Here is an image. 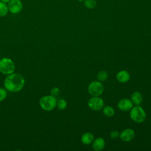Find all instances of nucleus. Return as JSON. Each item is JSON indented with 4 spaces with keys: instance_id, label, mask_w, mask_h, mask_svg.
I'll return each instance as SVG.
<instances>
[{
    "instance_id": "nucleus-1",
    "label": "nucleus",
    "mask_w": 151,
    "mask_h": 151,
    "mask_svg": "<svg viewBox=\"0 0 151 151\" xmlns=\"http://www.w3.org/2000/svg\"><path fill=\"white\" fill-rule=\"evenodd\" d=\"M25 84L24 77L19 74L12 73L9 74L4 80L6 90L11 92H17L22 90Z\"/></svg>"
},
{
    "instance_id": "nucleus-2",
    "label": "nucleus",
    "mask_w": 151,
    "mask_h": 151,
    "mask_svg": "<svg viewBox=\"0 0 151 151\" xmlns=\"http://www.w3.org/2000/svg\"><path fill=\"white\" fill-rule=\"evenodd\" d=\"M130 118L136 123H143L146 119V114L143 109L140 106L133 107L130 110Z\"/></svg>"
},
{
    "instance_id": "nucleus-3",
    "label": "nucleus",
    "mask_w": 151,
    "mask_h": 151,
    "mask_svg": "<svg viewBox=\"0 0 151 151\" xmlns=\"http://www.w3.org/2000/svg\"><path fill=\"white\" fill-rule=\"evenodd\" d=\"M40 107L44 110L51 111L57 106V100L55 97L50 96H45L42 97L39 101Z\"/></svg>"
},
{
    "instance_id": "nucleus-4",
    "label": "nucleus",
    "mask_w": 151,
    "mask_h": 151,
    "mask_svg": "<svg viewBox=\"0 0 151 151\" xmlns=\"http://www.w3.org/2000/svg\"><path fill=\"white\" fill-rule=\"evenodd\" d=\"M14 70L15 64L11 59L5 57L0 60V72L9 75L13 73Z\"/></svg>"
},
{
    "instance_id": "nucleus-5",
    "label": "nucleus",
    "mask_w": 151,
    "mask_h": 151,
    "mask_svg": "<svg viewBox=\"0 0 151 151\" xmlns=\"http://www.w3.org/2000/svg\"><path fill=\"white\" fill-rule=\"evenodd\" d=\"M104 91V87L101 82L94 81L90 83L88 87V91L92 96H100Z\"/></svg>"
},
{
    "instance_id": "nucleus-6",
    "label": "nucleus",
    "mask_w": 151,
    "mask_h": 151,
    "mask_svg": "<svg viewBox=\"0 0 151 151\" xmlns=\"http://www.w3.org/2000/svg\"><path fill=\"white\" fill-rule=\"evenodd\" d=\"M104 101L99 96H93L88 101V107L95 111H98L103 108Z\"/></svg>"
},
{
    "instance_id": "nucleus-7",
    "label": "nucleus",
    "mask_w": 151,
    "mask_h": 151,
    "mask_svg": "<svg viewBox=\"0 0 151 151\" xmlns=\"http://www.w3.org/2000/svg\"><path fill=\"white\" fill-rule=\"evenodd\" d=\"M8 10L12 14L20 12L23 8V4L21 0H11L8 5Z\"/></svg>"
},
{
    "instance_id": "nucleus-8",
    "label": "nucleus",
    "mask_w": 151,
    "mask_h": 151,
    "mask_svg": "<svg viewBox=\"0 0 151 151\" xmlns=\"http://www.w3.org/2000/svg\"><path fill=\"white\" fill-rule=\"evenodd\" d=\"M117 107L122 111H127L133 107V103L129 99H122L118 102Z\"/></svg>"
},
{
    "instance_id": "nucleus-9",
    "label": "nucleus",
    "mask_w": 151,
    "mask_h": 151,
    "mask_svg": "<svg viewBox=\"0 0 151 151\" xmlns=\"http://www.w3.org/2000/svg\"><path fill=\"white\" fill-rule=\"evenodd\" d=\"M135 136L134 131L132 129H126L120 134V139L124 142H129L132 140Z\"/></svg>"
},
{
    "instance_id": "nucleus-10",
    "label": "nucleus",
    "mask_w": 151,
    "mask_h": 151,
    "mask_svg": "<svg viewBox=\"0 0 151 151\" xmlns=\"http://www.w3.org/2000/svg\"><path fill=\"white\" fill-rule=\"evenodd\" d=\"M116 78L120 83H126L130 79V74L126 70H121L117 73L116 75Z\"/></svg>"
},
{
    "instance_id": "nucleus-11",
    "label": "nucleus",
    "mask_w": 151,
    "mask_h": 151,
    "mask_svg": "<svg viewBox=\"0 0 151 151\" xmlns=\"http://www.w3.org/2000/svg\"><path fill=\"white\" fill-rule=\"evenodd\" d=\"M105 145L106 143L104 139L101 137H98L93 140L92 146L94 150L100 151L104 148Z\"/></svg>"
},
{
    "instance_id": "nucleus-12",
    "label": "nucleus",
    "mask_w": 151,
    "mask_h": 151,
    "mask_svg": "<svg viewBox=\"0 0 151 151\" xmlns=\"http://www.w3.org/2000/svg\"><path fill=\"white\" fill-rule=\"evenodd\" d=\"M131 100L135 106H139L143 101V96L140 92L135 91L131 96Z\"/></svg>"
},
{
    "instance_id": "nucleus-13",
    "label": "nucleus",
    "mask_w": 151,
    "mask_h": 151,
    "mask_svg": "<svg viewBox=\"0 0 151 151\" xmlns=\"http://www.w3.org/2000/svg\"><path fill=\"white\" fill-rule=\"evenodd\" d=\"M93 140L94 135L90 132L84 133L81 137V141L84 145H90L93 143Z\"/></svg>"
},
{
    "instance_id": "nucleus-14",
    "label": "nucleus",
    "mask_w": 151,
    "mask_h": 151,
    "mask_svg": "<svg viewBox=\"0 0 151 151\" xmlns=\"http://www.w3.org/2000/svg\"><path fill=\"white\" fill-rule=\"evenodd\" d=\"M103 112L104 114L107 117H112L115 113L114 109L109 106H105L103 109Z\"/></svg>"
},
{
    "instance_id": "nucleus-15",
    "label": "nucleus",
    "mask_w": 151,
    "mask_h": 151,
    "mask_svg": "<svg viewBox=\"0 0 151 151\" xmlns=\"http://www.w3.org/2000/svg\"><path fill=\"white\" fill-rule=\"evenodd\" d=\"M97 78L100 82L105 81L108 78V73L104 70H101L98 73Z\"/></svg>"
},
{
    "instance_id": "nucleus-16",
    "label": "nucleus",
    "mask_w": 151,
    "mask_h": 151,
    "mask_svg": "<svg viewBox=\"0 0 151 151\" xmlns=\"http://www.w3.org/2000/svg\"><path fill=\"white\" fill-rule=\"evenodd\" d=\"M8 5H6V3L0 1V17L5 16L8 14Z\"/></svg>"
},
{
    "instance_id": "nucleus-17",
    "label": "nucleus",
    "mask_w": 151,
    "mask_h": 151,
    "mask_svg": "<svg viewBox=\"0 0 151 151\" xmlns=\"http://www.w3.org/2000/svg\"><path fill=\"white\" fill-rule=\"evenodd\" d=\"M84 4L87 8L91 9L96 7L97 2L96 0H85Z\"/></svg>"
},
{
    "instance_id": "nucleus-18",
    "label": "nucleus",
    "mask_w": 151,
    "mask_h": 151,
    "mask_svg": "<svg viewBox=\"0 0 151 151\" xmlns=\"http://www.w3.org/2000/svg\"><path fill=\"white\" fill-rule=\"evenodd\" d=\"M57 107L59 110H64L67 107V102L64 99H60L57 102Z\"/></svg>"
},
{
    "instance_id": "nucleus-19",
    "label": "nucleus",
    "mask_w": 151,
    "mask_h": 151,
    "mask_svg": "<svg viewBox=\"0 0 151 151\" xmlns=\"http://www.w3.org/2000/svg\"><path fill=\"white\" fill-rule=\"evenodd\" d=\"M7 96V91L4 88H0V101H3Z\"/></svg>"
},
{
    "instance_id": "nucleus-20",
    "label": "nucleus",
    "mask_w": 151,
    "mask_h": 151,
    "mask_svg": "<svg viewBox=\"0 0 151 151\" xmlns=\"http://www.w3.org/2000/svg\"><path fill=\"white\" fill-rule=\"evenodd\" d=\"M50 93H51V95L54 96V97H57L58 96V94H60V89L59 88L55 87H54L51 89V91H50Z\"/></svg>"
},
{
    "instance_id": "nucleus-21",
    "label": "nucleus",
    "mask_w": 151,
    "mask_h": 151,
    "mask_svg": "<svg viewBox=\"0 0 151 151\" xmlns=\"http://www.w3.org/2000/svg\"><path fill=\"white\" fill-rule=\"evenodd\" d=\"M110 136L112 139H117L120 136V133L117 130H113L110 132Z\"/></svg>"
},
{
    "instance_id": "nucleus-22",
    "label": "nucleus",
    "mask_w": 151,
    "mask_h": 151,
    "mask_svg": "<svg viewBox=\"0 0 151 151\" xmlns=\"http://www.w3.org/2000/svg\"><path fill=\"white\" fill-rule=\"evenodd\" d=\"M0 1L4 2V3H8L11 0H0Z\"/></svg>"
},
{
    "instance_id": "nucleus-23",
    "label": "nucleus",
    "mask_w": 151,
    "mask_h": 151,
    "mask_svg": "<svg viewBox=\"0 0 151 151\" xmlns=\"http://www.w3.org/2000/svg\"><path fill=\"white\" fill-rule=\"evenodd\" d=\"M78 1H80V2H82V1H84L85 0H78Z\"/></svg>"
},
{
    "instance_id": "nucleus-24",
    "label": "nucleus",
    "mask_w": 151,
    "mask_h": 151,
    "mask_svg": "<svg viewBox=\"0 0 151 151\" xmlns=\"http://www.w3.org/2000/svg\"><path fill=\"white\" fill-rule=\"evenodd\" d=\"M150 122H151V120H150Z\"/></svg>"
}]
</instances>
